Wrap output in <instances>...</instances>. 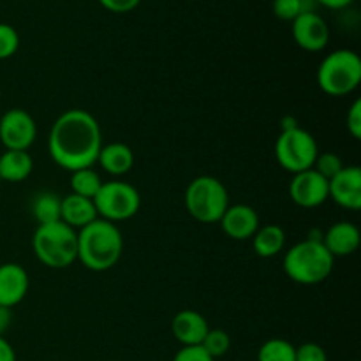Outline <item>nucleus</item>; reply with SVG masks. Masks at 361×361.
Segmentation results:
<instances>
[{
    "mask_svg": "<svg viewBox=\"0 0 361 361\" xmlns=\"http://www.w3.org/2000/svg\"><path fill=\"white\" fill-rule=\"evenodd\" d=\"M102 148L101 126L85 109H67L51 126L48 136L49 157L67 171L92 168Z\"/></svg>",
    "mask_w": 361,
    "mask_h": 361,
    "instance_id": "obj_1",
    "label": "nucleus"
},
{
    "mask_svg": "<svg viewBox=\"0 0 361 361\" xmlns=\"http://www.w3.org/2000/svg\"><path fill=\"white\" fill-rule=\"evenodd\" d=\"M123 252V236L118 226L104 219L78 231V261L90 271H108L120 261Z\"/></svg>",
    "mask_w": 361,
    "mask_h": 361,
    "instance_id": "obj_2",
    "label": "nucleus"
},
{
    "mask_svg": "<svg viewBox=\"0 0 361 361\" xmlns=\"http://www.w3.org/2000/svg\"><path fill=\"white\" fill-rule=\"evenodd\" d=\"M335 257L324 249L321 240H303L286 252L282 267L293 282L316 286L326 281L334 271Z\"/></svg>",
    "mask_w": 361,
    "mask_h": 361,
    "instance_id": "obj_3",
    "label": "nucleus"
},
{
    "mask_svg": "<svg viewBox=\"0 0 361 361\" xmlns=\"http://www.w3.org/2000/svg\"><path fill=\"white\" fill-rule=\"evenodd\" d=\"M32 250L44 267L63 270L78 261V231L63 224L37 226L32 236Z\"/></svg>",
    "mask_w": 361,
    "mask_h": 361,
    "instance_id": "obj_4",
    "label": "nucleus"
},
{
    "mask_svg": "<svg viewBox=\"0 0 361 361\" xmlns=\"http://www.w3.org/2000/svg\"><path fill=\"white\" fill-rule=\"evenodd\" d=\"M361 83V59L353 49H335L323 59L317 69V85L324 94L342 97Z\"/></svg>",
    "mask_w": 361,
    "mask_h": 361,
    "instance_id": "obj_5",
    "label": "nucleus"
},
{
    "mask_svg": "<svg viewBox=\"0 0 361 361\" xmlns=\"http://www.w3.org/2000/svg\"><path fill=\"white\" fill-rule=\"evenodd\" d=\"M229 207V194L224 183L210 175H201L187 185L185 210L201 224L221 221Z\"/></svg>",
    "mask_w": 361,
    "mask_h": 361,
    "instance_id": "obj_6",
    "label": "nucleus"
},
{
    "mask_svg": "<svg viewBox=\"0 0 361 361\" xmlns=\"http://www.w3.org/2000/svg\"><path fill=\"white\" fill-rule=\"evenodd\" d=\"M317 155L319 148L314 136L298 126L282 130L275 143V159L282 169L293 175L312 169Z\"/></svg>",
    "mask_w": 361,
    "mask_h": 361,
    "instance_id": "obj_7",
    "label": "nucleus"
},
{
    "mask_svg": "<svg viewBox=\"0 0 361 361\" xmlns=\"http://www.w3.org/2000/svg\"><path fill=\"white\" fill-rule=\"evenodd\" d=\"M99 219L108 222H122L133 219L140 212L141 196L136 187L127 182H104L97 196L94 197Z\"/></svg>",
    "mask_w": 361,
    "mask_h": 361,
    "instance_id": "obj_8",
    "label": "nucleus"
},
{
    "mask_svg": "<svg viewBox=\"0 0 361 361\" xmlns=\"http://www.w3.org/2000/svg\"><path fill=\"white\" fill-rule=\"evenodd\" d=\"M37 126L34 116L21 108H13L0 116V143L6 150H25L34 145Z\"/></svg>",
    "mask_w": 361,
    "mask_h": 361,
    "instance_id": "obj_9",
    "label": "nucleus"
},
{
    "mask_svg": "<svg viewBox=\"0 0 361 361\" xmlns=\"http://www.w3.org/2000/svg\"><path fill=\"white\" fill-rule=\"evenodd\" d=\"M293 39L305 51H321L330 42V27L316 11H307L293 21Z\"/></svg>",
    "mask_w": 361,
    "mask_h": 361,
    "instance_id": "obj_10",
    "label": "nucleus"
},
{
    "mask_svg": "<svg viewBox=\"0 0 361 361\" xmlns=\"http://www.w3.org/2000/svg\"><path fill=\"white\" fill-rule=\"evenodd\" d=\"M289 196L302 208L321 207L328 200V180L314 168L296 173L289 183Z\"/></svg>",
    "mask_w": 361,
    "mask_h": 361,
    "instance_id": "obj_11",
    "label": "nucleus"
},
{
    "mask_svg": "<svg viewBox=\"0 0 361 361\" xmlns=\"http://www.w3.org/2000/svg\"><path fill=\"white\" fill-rule=\"evenodd\" d=\"M328 197L345 210L361 208V169L358 166H344L337 176L328 182Z\"/></svg>",
    "mask_w": 361,
    "mask_h": 361,
    "instance_id": "obj_12",
    "label": "nucleus"
},
{
    "mask_svg": "<svg viewBox=\"0 0 361 361\" xmlns=\"http://www.w3.org/2000/svg\"><path fill=\"white\" fill-rule=\"evenodd\" d=\"M221 228L229 238L245 242L250 240L259 229V215L249 204H229L221 217Z\"/></svg>",
    "mask_w": 361,
    "mask_h": 361,
    "instance_id": "obj_13",
    "label": "nucleus"
},
{
    "mask_svg": "<svg viewBox=\"0 0 361 361\" xmlns=\"http://www.w3.org/2000/svg\"><path fill=\"white\" fill-rule=\"evenodd\" d=\"M28 274L21 264L4 263L0 264V305L13 309L28 293Z\"/></svg>",
    "mask_w": 361,
    "mask_h": 361,
    "instance_id": "obj_14",
    "label": "nucleus"
},
{
    "mask_svg": "<svg viewBox=\"0 0 361 361\" xmlns=\"http://www.w3.org/2000/svg\"><path fill=\"white\" fill-rule=\"evenodd\" d=\"M208 321L203 314L192 309L180 310L171 321L173 337L185 348V345H201L203 338L207 337Z\"/></svg>",
    "mask_w": 361,
    "mask_h": 361,
    "instance_id": "obj_15",
    "label": "nucleus"
},
{
    "mask_svg": "<svg viewBox=\"0 0 361 361\" xmlns=\"http://www.w3.org/2000/svg\"><path fill=\"white\" fill-rule=\"evenodd\" d=\"M321 242L334 257H345L358 250L361 235L360 229L353 222L341 221L328 228Z\"/></svg>",
    "mask_w": 361,
    "mask_h": 361,
    "instance_id": "obj_16",
    "label": "nucleus"
},
{
    "mask_svg": "<svg viewBox=\"0 0 361 361\" xmlns=\"http://www.w3.org/2000/svg\"><path fill=\"white\" fill-rule=\"evenodd\" d=\"M99 219L97 210H95L94 200L88 197L78 196V194H67L62 197V207H60V221L67 224L69 228L83 229L85 226L92 224V222Z\"/></svg>",
    "mask_w": 361,
    "mask_h": 361,
    "instance_id": "obj_17",
    "label": "nucleus"
},
{
    "mask_svg": "<svg viewBox=\"0 0 361 361\" xmlns=\"http://www.w3.org/2000/svg\"><path fill=\"white\" fill-rule=\"evenodd\" d=\"M97 162L109 175L122 176L134 168V152L129 145L118 141L102 145Z\"/></svg>",
    "mask_w": 361,
    "mask_h": 361,
    "instance_id": "obj_18",
    "label": "nucleus"
},
{
    "mask_svg": "<svg viewBox=\"0 0 361 361\" xmlns=\"http://www.w3.org/2000/svg\"><path fill=\"white\" fill-rule=\"evenodd\" d=\"M34 161L25 150H6L0 155V180L9 183L23 182L30 176Z\"/></svg>",
    "mask_w": 361,
    "mask_h": 361,
    "instance_id": "obj_19",
    "label": "nucleus"
},
{
    "mask_svg": "<svg viewBox=\"0 0 361 361\" xmlns=\"http://www.w3.org/2000/svg\"><path fill=\"white\" fill-rule=\"evenodd\" d=\"M252 247L254 252L259 257H275L284 250L286 245V233L281 226L277 224H267L259 226L256 235L252 236Z\"/></svg>",
    "mask_w": 361,
    "mask_h": 361,
    "instance_id": "obj_20",
    "label": "nucleus"
},
{
    "mask_svg": "<svg viewBox=\"0 0 361 361\" xmlns=\"http://www.w3.org/2000/svg\"><path fill=\"white\" fill-rule=\"evenodd\" d=\"M60 207H62V197L53 192H41L32 203V215L39 226L53 224L60 221Z\"/></svg>",
    "mask_w": 361,
    "mask_h": 361,
    "instance_id": "obj_21",
    "label": "nucleus"
},
{
    "mask_svg": "<svg viewBox=\"0 0 361 361\" xmlns=\"http://www.w3.org/2000/svg\"><path fill=\"white\" fill-rule=\"evenodd\" d=\"M102 183L104 182L101 180L99 173L94 171V168L78 169V171L71 173V189H73V194H78V196L94 200L101 190Z\"/></svg>",
    "mask_w": 361,
    "mask_h": 361,
    "instance_id": "obj_22",
    "label": "nucleus"
},
{
    "mask_svg": "<svg viewBox=\"0 0 361 361\" xmlns=\"http://www.w3.org/2000/svg\"><path fill=\"white\" fill-rule=\"evenodd\" d=\"M296 348L286 338H270L257 351V361H295Z\"/></svg>",
    "mask_w": 361,
    "mask_h": 361,
    "instance_id": "obj_23",
    "label": "nucleus"
},
{
    "mask_svg": "<svg viewBox=\"0 0 361 361\" xmlns=\"http://www.w3.org/2000/svg\"><path fill=\"white\" fill-rule=\"evenodd\" d=\"M271 11L282 21H295L300 14L314 11L310 0H274Z\"/></svg>",
    "mask_w": 361,
    "mask_h": 361,
    "instance_id": "obj_24",
    "label": "nucleus"
},
{
    "mask_svg": "<svg viewBox=\"0 0 361 361\" xmlns=\"http://www.w3.org/2000/svg\"><path fill=\"white\" fill-rule=\"evenodd\" d=\"M201 348H203L212 358L217 360L229 351V348H231V337H229L228 331L219 330V328L212 330L210 328L207 337L201 342Z\"/></svg>",
    "mask_w": 361,
    "mask_h": 361,
    "instance_id": "obj_25",
    "label": "nucleus"
},
{
    "mask_svg": "<svg viewBox=\"0 0 361 361\" xmlns=\"http://www.w3.org/2000/svg\"><path fill=\"white\" fill-rule=\"evenodd\" d=\"M314 169L330 182L334 176H337L344 169V162L334 152H324V154L317 155L316 162H314Z\"/></svg>",
    "mask_w": 361,
    "mask_h": 361,
    "instance_id": "obj_26",
    "label": "nucleus"
},
{
    "mask_svg": "<svg viewBox=\"0 0 361 361\" xmlns=\"http://www.w3.org/2000/svg\"><path fill=\"white\" fill-rule=\"evenodd\" d=\"M20 48V34L9 23H0V60H7Z\"/></svg>",
    "mask_w": 361,
    "mask_h": 361,
    "instance_id": "obj_27",
    "label": "nucleus"
},
{
    "mask_svg": "<svg viewBox=\"0 0 361 361\" xmlns=\"http://www.w3.org/2000/svg\"><path fill=\"white\" fill-rule=\"evenodd\" d=\"M295 361H328L326 351L316 342H305L300 348H296Z\"/></svg>",
    "mask_w": 361,
    "mask_h": 361,
    "instance_id": "obj_28",
    "label": "nucleus"
},
{
    "mask_svg": "<svg viewBox=\"0 0 361 361\" xmlns=\"http://www.w3.org/2000/svg\"><path fill=\"white\" fill-rule=\"evenodd\" d=\"M173 361H215L201 345H185L175 355Z\"/></svg>",
    "mask_w": 361,
    "mask_h": 361,
    "instance_id": "obj_29",
    "label": "nucleus"
},
{
    "mask_svg": "<svg viewBox=\"0 0 361 361\" xmlns=\"http://www.w3.org/2000/svg\"><path fill=\"white\" fill-rule=\"evenodd\" d=\"M345 123H348V130L355 140H360L361 137V101L356 99L351 104L348 111V118H345Z\"/></svg>",
    "mask_w": 361,
    "mask_h": 361,
    "instance_id": "obj_30",
    "label": "nucleus"
},
{
    "mask_svg": "<svg viewBox=\"0 0 361 361\" xmlns=\"http://www.w3.org/2000/svg\"><path fill=\"white\" fill-rule=\"evenodd\" d=\"M140 2L141 0H99V4H101L106 11L115 14L130 13V11H134L140 6Z\"/></svg>",
    "mask_w": 361,
    "mask_h": 361,
    "instance_id": "obj_31",
    "label": "nucleus"
},
{
    "mask_svg": "<svg viewBox=\"0 0 361 361\" xmlns=\"http://www.w3.org/2000/svg\"><path fill=\"white\" fill-rule=\"evenodd\" d=\"M11 323H13V312L7 307L0 305V337H4V334L9 330Z\"/></svg>",
    "mask_w": 361,
    "mask_h": 361,
    "instance_id": "obj_32",
    "label": "nucleus"
},
{
    "mask_svg": "<svg viewBox=\"0 0 361 361\" xmlns=\"http://www.w3.org/2000/svg\"><path fill=\"white\" fill-rule=\"evenodd\" d=\"M0 361H16V353H14L13 345L0 337Z\"/></svg>",
    "mask_w": 361,
    "mask_h": 361,
    "instance_id": "obj_33",
    "label": "nucleus"
},
{
    "mask_svg": "<svg viewBox=\"0 0 361 361\" xmlns=\"http://www.w3.org/2000/svg\"><path fill=\"white\" fill-rule=\"evenodd\" d=\"M316 2L323 7H328V9H344V7L351 6L355 0H316Z\"/></svg>",
    "mask_w": 361,
    "mask_h": 361,
    "instance_id": "obj_34",
    "label": "nucleus"
},
{
    "mask_svg": "<svg viewBox=\"0 0 361 361\" xmlns=\"http://www.w3.org/2000/svg\"><path fill=\"white\" fill-rule=\"evenodd\" d=\"M0 185H2V180H0Z\"/></svg>",
    "mask_w": 361,
    "mask_h": 361,
    "instance_id": "obj_35",
    "label": "nucleus"
}]
</instances>
